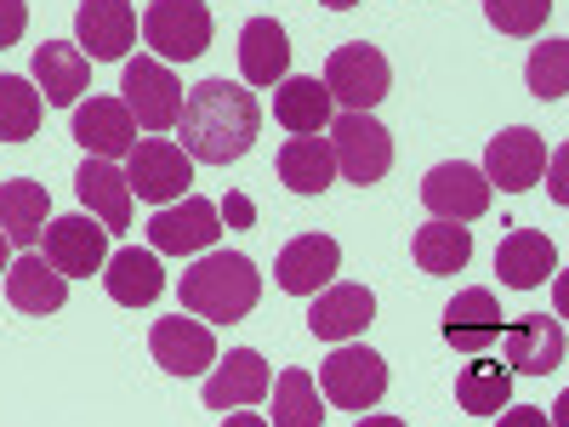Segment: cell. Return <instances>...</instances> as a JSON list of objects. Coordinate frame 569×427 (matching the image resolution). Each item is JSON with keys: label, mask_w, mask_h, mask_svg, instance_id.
Listing matches in <instances>:
<instances>
[{"label": "cell", "mask_w": 569, "mask_h": 427, "mask_svg": "<svg viewBox=\"0 0 569 427\" xmlns=\"http://www.w3.org/2000/svg\"><path fill=\"white\" fill-rule=\"evenodd\" d=\"M182 131V155L200 160V166H233L251 155V142L262 131V109L246 86L233 80H200L194 91L182 98L177 115Z\"/></svg>", "instance_id": "obj_1"}, {"label": "cell", "mask_w": 569, "mask_h": 427, "mask_svg": "<svg viewBox=\"0 0 569 427\" xmlns=\"http://www.w3.org/2000/svg\"><path fill=\"white\" fill-rule=\"evenodd\" d=\"M262 297V274L240 251H206L182 274V308L206 325H240Z\"/></svg>", "instance_id": "obj_2"}, {"label": "cell", "mask_w": 569, "mask_h": 427, "mask_svg": "<svg viewBox=\"0 0 569 427\" xmlns=\"http://www.w3.org/2000/svg\"><path fill=\"white\" fill-rule=\"evenodd\" d=\"M325 91H330V103H348V109L370 115L393 91V69H388V58L376 52V46L348 40V46H337V52L325 58Z\"/></svg>", "instance_id": "obj_3"}, {"label": "cell", "mask_w": 569, "mask_h": 427, "mask_svg": "<svg viewBox=\"0 0 569 427\" xmlns=\"http://www.w3.org/2000/svg\"><path fill=\"white\" fill-rule=\"evenodd\" d=\"M330 155H337V171L348 182L370 188V182H382L393 171V137H388L382 120L348 109V115L330 120Z\"/></svg>", "instance_id": "obj_4"}, {"label": "cell", "mask_w": 569, "mask_h": 427, "mask_svg": "<svg viewBox=\"0 0 569 427\" xmlns=\"http://www.w3.org/2000/svg\"><path fill=\"white\" fill-rule=\"evenodd\" d=\"M142 40L160 63H194L211 46V7L206 0H154L142 12Z\"/></svg>", "instance_id": "obj_5"}, {"label": "cell", "mask_w": 569, "mask_h": 427, "mask_svg": "<svg viewBox=\"0 0 569 427\" xmlns=\"http://www.w3.org/2000/svg\"><path fill=\"white\" fill-rule=\"evenodd\" d=\"M126 182L137 200H154V206H171L188 195L194 182V160L182 155V142H166V137H149L126 155Z\"/></svg>", "instance_id": "obj_6"}, {"label": "cell", "mask_w": 569, "mask_h": 427, "mask_svg": "<svg viewBox=\"0 0 569 427\" xmlns=\"http://www.w3.org/2000/svg\"><path fill=\"white\" fill-rule=\"evenodd\" d=\"M120 91H126L120 103L131 109V120L149 126V131H171L177 115H182V80H177L171 63H160V58H131Z\"/></svg>", "instance_id": "obj_7"}, {"label": "cell", "mask_w": 569, "mask_h": 427, "mask_svg": "<svg viewBox=\"0 0 569 427\" xmlns=\"http://www.w3.org/2000/svg\"><path fill=\"white\" fill-rule=\"evenodd\" d=\"M319 388L337 410H370L388 394V359L370 348H337L319 370Z\"/></svg>", "instance_id": "obj_8"}, {"label": "cell", "mask_w": 569, "mask_h": 427, "mask_svg": "<svg viewBox=\"0 0 569 427\" xmlns=\"http://www.w3.org/2000/svg\"><path fill=\"white\" fill-rule=\"evenodd\" d=\"M222 222V211L211 206V200H200V195H182V206H160L154 217H149V246L160 251V257H194V251H211L217 246V228Z\"/></svg>", "instance_id": "obj_9"}, {"label": "cell", "mask_w": 569, "mask_h": 427, "mask_svg": "<svg viewBox=\"0 0 569 427\" xmlns=\"http://www.w3.org/2000/svg\"><path fill=\"white\" fill-rule=\"evenodd\" d=\"M421 206L445 217V222H479L490 211V182L479 166H461V160H445L427 171L421 182Z\"/></svg>", "instance_id": "obj_10"}, {"label": "cell", "mask_w": 569, "mask_h": 427, "mask_svg": "<svg viewBox=\"0 0 569 427\" xmlns=\"http://www.w3.org/2000/svg\"><path fill=\"white\" fill-rule=\"evenodd\" d=\"M496 342H501V365L512 376H547L563 365V325L547 314H525V319L501 325Z\"/></svg>", "instance_id": "obj_11"}, {"label": "cell", "mask_w": 569, "mask_h": 427, "mask_svg": "<svg viewBox=\"0 0 569 427\" xmlns=\"http://www.w3.org/2000/svg\"><path fill=\"white\" fill-rule=\"evenodd\" d=\"M547 171V142L541 131L530 126H507L501 137H490V149H485V182L507 188V195H525V188H536Z\"/></svg>", "instance_id": "obj_12"}, {"label": "cell", "mask_w": 569, "mask_h": 427, "mask_svg": "<svg viewBox=\"0 0 569 427\" xmlns=\"http://www.w3.org/2000/svg\"><path fill=\"white\" fill-rule=\"evenodd\" d=\"M149 354L166 376H200L217 365V337H211V325L206 319H160L149 330Z\"/></svg>", "instance_id": "obj_13"}, {"label": "cell", "mask_w": 569, "mask_h": 427, "mask_svg": "<svg viewBox=\"0 0 569 427\" xmlns=\"http://www.w3.org/2000/svg\"><path fill=\"white\" fill-rule=\"evenodd\" d=\"M46 262L69 279H91L109 262V228L91 217H58L46 228Z\"/></svg>", "instance_id": "obj_14"}, {"label": "cell", "mask_w": 569, "mask_h": 427, "mask_svg": "<svg viewBox=\"0 0 569 427\" xmlns=\"http://www.w3.org/2000/svg\"><path fill=\"white\" fill-rule=\"evenodd\" d=\"M74 34L86 46V58L98 63H120L137 40V12L131 0H80V18H74Z\"/></svg>", "instance_id": "obj_15"}, {"label": "cell", "mask_w": 569, "mask_h": 427, "mask_svg": "<svg viewBox=\"0 0 569 427\" xmlns=\"http://www.w3.org/2000/svg\"><path fill=\"white\" fill-rule=\"evenodd\" d=\"M337 268H342V246L330 240V234H302V240H291L279 251L273 279H279V291H291V297H319V285H330Z\"/></svg>", "instance_id": "obj_16"}, {"label": "cell", "mask_w": 569, "mask_h": 427, "mask_svg": "<svg viewBox=\"0 0 569 427\" xmlns=\"http://www.w3.org/2000/svg\"><path fill=\"white\" fill-rule=\"evenodd\" d=\"M74 142L98 160H120L137 149V120L120 98H91V103H74Z\"/></svg>", "instance_id": "obj_17"}, {"label": "cell", "mask_w": 569, "mask_h": 427, "mask_svg": "<svg viewBox=\"0 0 569 427\" xmlns=\"http://www.w3.org/2000/svg\"><path fill=\"white\" fill-rule=\"evenodd\" d=\"M74 195H80V206L98 217L109 234H126L131 228V182H126V171H114V160L91 155L74 171Z\"/></svg>", "instance_id": "obj_18"}, {"label": "cell", "mask_w": 569, "mask_h": 427, "mask_svg": "<svg viewBox=\"0 0 569 427\" xmlns=\"http://www.w3.org/2000/svg\"><path fill=\"white\" fill-rule=\"evenodd\" d=\"M268 399V359L257 348H233L206 383V410H240V405H262Z\"/></svg>", "instance_id": "obj_19"}, {"label": "cell", "mask_w": 569, "mask_h": 427, "mask_svg": "<svg viewBox=\"0 0 569 427\" xmlns=\"http://www.w3.org/2000/svg\"><path fill=\"white\" fill-rule=\"evenodd\" d=\"M552 268H558V251L536 228H512L507 240L496 246V274H501V285H512V291H536V285L552 279Z\"/></svg>", "instance_id": "obj_20"}, {"label": "cell", "mask_w": 569, "mask_h": 427, "mask_svg": "<svg viewBox=\"0 0 569 427\" xmlns=\"http://www.w3.org/2000/svg\"><path fill=\"white\" fill-rule=\"evenodd\" d=\"M370 319H376V297L365 285H330V291L313 297V308H308V330L319 342H348Z\"/></svg>", "instance_id": "obj_21"}, {"label": "cell", "mask_w": 569, "mask_h": 427, "mask_svg": "<svg viewBox=\"0 0 569 427\" xmlns=\"http://www.w3.org/2000/svg\"><path fill=\"white\" fill-rule=\"evenodd\" d=\"M103 268H109L103 285H109V297H114L120 308H149V302H160V291H166L160 251H137V246H126V251H114Z\"/></svg>", "instance_id": "obj_22"}, {"label": "cell", "mask_w": 569, "mask_h": 427, "mask_svg": "<svg viewBox=\"0 0 569 427\" xmlns=\"http://www.w3.org/2000/svg\"><path fill=\"white\" fill-rule=\"evenodd\" d=\"M7 297L18 314H58L69 302V274H58L46 257L23 251L12 268H7Z\"/></svg>", "instance_id": "obj_23"}, {"label": "cell", "mask_w": 569, "mask_h": 427, "mask_svg": "<svg viewBox=\"0 0 569 427\" xmlns=\"http://www.w3.org/2000/svg\"><path fill=\"white\" fill-rule=\"evenodd\" d=\"M34 80L46 91V103L74 109L80 91L91 86V58L80 52V46H69V40H46L40 52H34Z\"/></svg>", "instance_id": "obj_24"}, {"label": "cell", "mask_w": 569, "mask_h": 427, "mask_svg": "<svg viewBox=\"0 0 569 427\" xmlns=\"http://www.w3.org/2000/svg\"><path fill=\"white\" fill-rule=\"evenodd\" d=\"M501 325H507V319H501V308H496L490 291H461V297L445 308V342L461 348V354H485V348H496Z\"/></svg>", "instance_id": "obj_25"}, {"label": "cell", "mask_w": 569, "mask_h": 427, "mask_svg": "<svg viewBox=\"0 0 569 427\" xmlns=\"http://www.w3.org/2000/svg\"><path fill=\"white\" fill-rule=\"evenodd\" d=\"M46 211H52V195H46V182H29V177H12L0 182V234H7L12 246H34L46 234Z\"/></svg>", "instance_id": "obj_26"}, {"label": "cell", "mask_w": 569, "mask_h": 427, "mask_svg": "<svg viewBox=\"0 0 569 427\" xmlns=\"http://www.w3.org/2000/svg\"><path fill=\"white\" fill-rule=\"evenodd\" d=\"M284 69H291V40H284V29L273 18H251L240 29V75L251 86H279Z\"/></svg>", "instance_id": "obj_27"}, {"label": "cell", "mask_w": 569, "mask_h": 427, "mask_svg": "<svg viewBox=\"0 0 569 427\" xmlns=\"http://www.w3.org/2000/svg\"><path fill=\"white\" fill-rule=\"evenodd\" d=\"M330 177H337V155H330V142L313 131V137H291L279 149V182L291 188V195H325Z\"/></svg>", "instance_id": "obj_28"}, {"label": "cell", "mask_w": 569, "mask_h": 427, "mask_svg": "<svg viewBox=\"0 0 569 427\" xmlns=\"http://www.w3.org/2000/svg\"><path fill=\"white\" fill-rule=\"evenodd\" d=\"M273 120L297 137H313L330 126V91L325 80H308V75H284L279 80V98H273Z\"/></svg>", "instance_id": "obj_29"}, {"label": "cell", "mask_w": 569, "mask_h": 427, "mask_svg": "<svg viewBox=\"0 0 569 427\" xmlns=\"http://www.w3.org/2000/svg\"><path fill=\"white\" fill-rule=\"evenodd\" d=\"M507 399H512V370L501 359H490V354H479L456 376V405L467 416H501Z\"/></svg>", "instance_id": "obj_30"}, {"label": "cell", "mask_w": 569, "mask_h": 427, "mask_svg": "<svg viewBox=\"0 0 569 427\" xmlns=\"http://www.w3.org/2000/svg\"><path fill=\"white\" fill-rule=\"evenodd\" d=\"M410 251H416L421 274H461V268L472 262V234H467V222H445V217H433L427 228H416Z\"/></svg>", "instance_id": "obj_31"}, {"label": "cell", "mask_w": 569, "mask_h": 427, "mask_svg": "<svg viewBox=\"0 0 569 427\" xmlns=\"http://www.w3.org/2000/svg\"><path fill=\"white\" fill-rule=\"evenodd\" d=\"M46 98L23 80V75H0V137L7 142H29L40 131Z\"/></svg>", "instance_id": "obj_32"}, {"label": "cell", "mask_w": 569, "mask_h": 427, "mask_svg": "<svg viewBox=\"0 0 569 427\" xmlns=\"http://www.w3.org/2000/svg\"><path fill=\"white\" fill-rule=\"evenodd\" d=\"M325 421V405H319V388L308 370H284L279 388H273V427H319Z\"/></svg>", "instance_id": "obj_33"}, {"label": "cell", "mask_w": 569, "mask_h": 427, "mask_svg": "<svg viewBox=\"0 0 569 427\" xmlns=\"http://www.w3.org/2000/svg\"><path fill=\"white\" fill-rule=\"evenodd\" d=\"M530 91L541 103H558L569 91V46L563 40H541L530 52Z\"/></svg>", "instance_id": "obj_34"}, {"label": "cell", "mask_w": 569, "mask_h": 427, "mask_svg": "<svg viewBox=\"0 0 569 427\" xmlns=\"http://www.w3.org/2000/svg\"><path fill=\"white\" fill-rule=\"evenodd\" d=\"M485 18L501 34H541L552 18V0H485Z\"/></svg>", "instance_id": "obj_35"}, {"label": "cell", "mask_w": 569, "mask_h": 427, "mask_svg": "<svg viewBox=\"0 0 569 427\" xmlns=\"http://www.w3.org/2000/svg\"><path fill=\"white\" fill-rule=\"evenodd\" d=\"M23 29H29V0H0V52L18 46Z\"/></svg>", "instance_id": "obj_36"}, {"label": "cell", "mask_w": 569, "mask_h": 427, "mask_svg": "<svg viewBox=\"0 0 569 427\" xmlns=\"http://www.w3.org/2000/svg\"><path fill=\"white\" fill-rule=\"evenodd\" d=\"M222 217H228L233 228H251V222H257V206H251L246 195H228V200H222Z\"/></svg>", "instance_id": "obj_37"}, {"label": "cell", "mask_w": 569, "mask_h": 427, "mask_svg": "<svg viewBox=\"0 0 569 427\" xmlns=\"http://www.w3.org/2000/svg\"><path fill=\"white\" fill-rule=\"evenodd\" d=\"M7 251H12V240H7V234H0V274L12 268V257H7Z\"/></svg>", "instance_id": "obj_38"}, {"label": "cell", "mask_w": 569, "mask_h": 427, "mask_svg": "<svg viewBox=\"0 0 569 427\" xmlns=\"http://www.w3.org/2000/svg\"><path fill=\"white\" fill-rule=\"evenodd\" d=\"M325 7H330V12H353V7H359V0H325Z\"/></svg>", "instance_id": "obj_39"}]
</instances>
